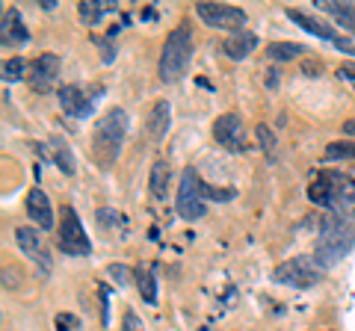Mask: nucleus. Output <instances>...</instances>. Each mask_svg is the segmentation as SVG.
<instances>
[{
	"mask_svg": "<svg viewBox=\"0 0 355 331\" xmlns=\"http://www.w3.org/2000/svg\"><path fill=\"white\" fill-rule=\"evenodd\" d=\"M343 134H347V136H355V118L343 121Z\"/></svg>",
	"mask_w": 355,
	"mask_h": 331,
	"instance_id": "obj_33",
	"label": "nucleus"
},
{
	"mask_svg": "<svg viewBox=\"0 0 355 331\" xmlns=\"http://www.w3.org/2000/svg\"><path fill=\"white\" fill-rule=\"evenodd\" d=\"M317 9H323L338 24L347 30V33H355V3H340V0H317Z\"/></svg>",
	"mask_w": 355,
	"mask_h": 331,
	"instance_id": "obj_15",
	"label": "nucleus"
},
{
	"mask_svg": "<svg viewBox=\"0 0 355 331\" xmlns=\"http://www.w3.org/2000/svg\"><path fill=\"white\" fill-rule=\"evenodd\" d=\"M77 325L80 323H77V316H71V314H60L57 316V331H74Z\"/></svg>",
	"mask_w": 355,
	"mask_h": 331,
	"instance_id": "obj_28",
	"label": "nucleus"
},
{
	"mask_svg": "<svg viewBox=\"0 0 355 331\" xmlns=\"http://www.w3.org/2000/svg\"><path fill=\"white\" fill-rule=\"evenodd\" d=\"M338 77H340V80H347L352 89H355V62H352V65H340V69H338Z\"/></svg>",
	"mask_w": 355,
	"mask_h": 331,
	"instance_id": "obj_30",
	"label": "nucleus"
},
{
	"mask_svg": "<svg viewBox=\"0 0 355 331\" xmlns=\"http://www.w3.org/2000/svg\"><path fill=\"white\" fill-rule=\"evenodd\" d=\"M355 246V225L349 216L331 213L323 219V228H320L317 246H314V260L320 269L335 267L338 260H343Z\"/></svg>",
	"mask_w": 355,
	"mask_h": 331,
	"instance_id": "obj_1",
	"label": "nucleus"
},
{
	"mask_svg": "<svg viewBox=\"0 0 355 331\" xmlns=\"http://www.w3.org/2000/svg\"><path fill=\"white\" fill-rule=\"evenodd\" d=\"M15 242H18V249L24 251L30 260H36V263H39V269H42L44 275L51 272V267H53L51 251L44 249V240H42V234H39L36 228H30V225L15 228Z\"/></svg>",
	"mask_w": 355,
	"mask_h": 331,
	"instance_id": "obj_10",
	"label": "nucleus"
},
{
	"mask_svg": "<svg viewBox=\"0 0 355 331\" xmlns=\"http://www.w3.org/2000/svg\"><path fill=\"white\" fill-rule=\"evenodd\" d=\"M57 77H60V57L57 53H42V57H36V62H33V69H30V86L33 89L48 92Z\"/></svg>",
	"mask_w": 355,
	"mask_h": 331,
	"instance_id": "obj_11",
	"label": "nucleus"
},
{
	"mask_svg": "<svg viewBox=\"0 0 355 331\" xmlns=\"http://www.w3.org/2000/svg\"><path fill=\"white\" fill-rule=\"evenodd\" d=\"M125 134H128V113L121 107H113L110 113L95 125L92 134V148L95 157L101 166H113L125 145Z\"/></svg>",
	"mask_w": 355,
	"mask_h": 331,
	"instance_id": "obj_3",
	"label": "nucleus"
},
{
	"mask_svg": "<svg viewBox=\"0 0 355 331\" xmlns=\"http://www.w3.org/2000/svg\"><path fill=\"white\" fill-rule=\"evenodd\" d=\"M258 142H261V148H263L266 154L275 151V136L270 134V127H266V125H258Z\"/></svg>",
	"mask_w": 355,
	"mask_h": 331,
	"instance_id": "obj_25",
	"label": "nucleus"
},
{
	"mask_svg": "<svg viewBox=\"0 0 355 331\" xmlns=\"http://www.w3.org/2000/svg\"><path fill=\"white\" fill-rule=\"evenodd\" d=\"M24 71H27V62L21 60V57H12V60L3 62V80H6V83L24 80Z\"/></svg>",
	"mask_w": 355,
	"mask_h": 331,
	"instance_id": "obj_23",
	"label": "nucleus"
},
{
	"mask_svg": "<svg viewBox=\"0 0 355 331\" xmlns=\"http://www.w3.org/2000/svg\"><path fill=\"white\" fill-rule=\"evenodd\" d=\"M355 157V142H329L326 160H352Z\"/></svg>",
	"mask_w": 355,
	"mask_h": 331,
	"instance_id": "obj_24",
	"label": "nucleus"
},
{
	"mask_svg": "<svg viewBox=\"0 0 355 331\" xmlns=\"http://www.w3.org/2000/svg\"><path fill=\"white\" fill-rule=\"evenodd\" d=\"M27 216L42 231H51L53 228V207L48 202V195H44V190H39V186H33V190L27 193Z\"/></svg>",
	"mask_w": 355,
	"mask_h": 331,
	"instance_id": "obj_12",
	"label": "nucleus"
},
{
	"mask_svg": "<svg viewBox=\"0 0 355 331\" xmlns=\"http://www.w3.org/2000/svg\"><path fill=\"white\" fill-rule=\"evenodd\" d=\"M169 181H172V172H169V166H166L163 160H157L151 166V195L157 198H166L169 195Z\"/></svg>",
	"mask_w": 355,
	"mask_h": 331,
	"instance_id": "obj_20",
	"label": "nucleus"
},
{
	"mask_svg": "<svg viewBox=\"0 0 355 331\" xmlns=\"http://www.w3.org/2000/svg\"><path fill=\"white\" fill-rule=\"evenodd\" d=\"M95 95H101V86H95L92 92L80 89V86H74V83L62 86L60 89V107L74 118H86V116H92V109H95V101H98Z\"/></svg>",
	"mask_w": 355,
	"mask_h": 331,
	"instance_id": "obj_9",
	"label": "nucleus"
},
{
	"mask_svg": "<svg viewBox=\"0 0 355 331\" xmlns=\"http://www.w3.org/2000/svg\"><path fill=\"white\" fill-rule=\"evenodd\" d=\"M98 222L107 228V225H125V219H119L116 211H107V207H101V211H98Z\"/></svg>",
	"mask_w": 355,
	"mask_h": 331,
	"instance_id": "obj_27",
	"label": "nucleus"
},
{
	"mask_svg": "<svg viewBox=\"0 0 355 331\" xmlns=\"http://www.w3.org/2000/svg\"><path fill=\"white\" fill-rule=\"evenodd\" d=\"M196 15L214 30H228L231 36L246 27V12L228 3H196Z\"/></svg>",
	"mask_w": 355,
	"mask_h": 331,
	"instance_id": "obj_7",
	"label": "nucleus"
},
{
	"mask_svg": "<svg viewBox=\"0 0 355 331\" xmlns=\"http://www.w3.org/2000/svg\"><path fill=\"white\" fill-rule=\"evenodd\" d=\"M178 216H184L187 222L205 216V195H202V181H198L196 169H184L181 184H178Z\"/></svg>",
	"mask_w": 355,
	"mask_h": 331,
	"instance_id": "obj_5",
	"label": "nucleus"
},
{
	"mask_svg": "<svg viewBox=\"0 0 355 331\" xmlns=\"http://www.w3.org/2000/svg\"><path fill=\"white\" fill-rule=\"evenodd\" d=\"M335 45H338L343 53H349V57H355V45H352V42H347L343 36H338V39H335Z\"/></svg>",
	"mask_w": 355,
	"mask_h": 331,
	"instance_id": "obj_31",
	"label": "nucleus"
},
{
	"mask_svg": "<svg viewBox=\"0 0 355 331\" xmlns=\"http://www.w3.org/2000/svg\"><path fill=\"white\" fill-rule=\"evenodd\" d=\"M258 48V36H254L252 30H240V33H234L225 45H222V51H225V57L228 60H246L249 53Z\"/></svg>",
	"mask_w": 355,
	"mask_h": 331,
	"instance_id": "obj_14",
	"label": "nucleus"
},
{
	"mask_svg": "<svg viewBox=\"0 0 355 331\" xmlns=\"http://www.w3.org/2000/svg\"><path fill=\"white\" fill-rule=\"evenodd\" d=\"M169 125H172V107H169V101H157L148 113V134L154 139H163Z\"/></svg>",
	"mask_w": 355,
	"mask_h": 331,
	"instance_id": "obj_18",
	"label": "nucleus"
},
{
	"mask_svg": "<svg viewBox=\"0 0 355 331\" xmlns=\"http://www.w3.org/2000/svg\"><path fill=\"white\" fill-rule=\"evenodd\" d=\"M95 45L101 48V60H104V62H113V60H116V51H113V45H110V42L95 39Z\"/></svg>",
	"mask_w": 355,
	"mask_h": 331,
	"instance_id": "obj_29",
	"label": "nucleus"
},
{
	"mask_svg": "<svg viewBox=\"0 0 355 331\" xmlns=\"http://www.w3.org/2000/svg\"><path fill=\"white\" fill-rule=\"evenodd\" d=\"M287 18L293 21V24H299L302 30H308L311 36H320V39H331L335 42V30H331L323 18H314V15H308V12H299V9H287Z\"/></svg>",
	"mask_w": 355,
	"mask_h": 331,
	"instance_id": "obj_17",
	"label": "nucleus"
},
{
	"mask_svg": "<svg viewBox=\"0 0 355 331\" xmlns=\"http://www.w3.org/2000/svg\"><path fill=\"white\" fill-rule=\"evenodd\" d=\"M190 60H193V30L184 21V24L175 27L163 42L160 65H157L160 80L163 83H178L187 74V69H190Z\"/></svg>",
	"mask_w": 355,
	"mask_h": 331,
	"instance_id": "obj_2",
	"label": "nucleus"
},
{
	"mask_svg": "<svg viewBox=\"0 0 355 331\" xmlns=\"http://www.w3.org/2000/svg\"><path fill=\"white\" fill-rule=\"evenodd\" d=\"M57 246L62 255H71V258H83L92 251V242H89L86 231H83V222L77 219L74 207H62V222H60V240Z\"/></svg>",
	"mask_w": 355,
	"mask_h": 331,
	"instance_id": "obj_6",
	"label": "nucleus"
},
{
	"mask_svg": "<svg viewBox=\"0 0 355 331\" xmlns=\"http://www.w3.org/2000/svg\"><path fill=\"white\" fill-rule=\"evenodd\" d=\"M320 275H323V269L317 267V260L311 258H291L284 260L279 269L272 272V281L275 284H284V287H296V290H311Z\"/></svg>",
	"mask_w": 355,
	"mask_h": 331,
	"instance_id": "obj_4",
	"label": "nucleus"
},
{
	"mask_svg": "<svg viewBox=\"0 0 355 331\" xmlns=\"http://www.w3.org/2000/svg\"><path fill=\"white\" fill-rule=\"evenodd\" d=\"M214 136L216 142L225 151H234V154H243L249 151V142H246V125L237 113H225L214 121Z\"/></svg>",
	"mask_w": 355,
	"mask_h": 331,
	"instance_id": "obj_8",
	"label": "nucleus"
},
{
	"mask_svg": "<svg viewBox=\"0 0 355 331\" xmlns=\"http://www.w3.org/2000/svg\"><path fill=\"white\" fill-rule=\"evenodd\" d=\"M133 278H137V287H139V296H142V299H146L148 305L157 302V287H154V272H151V267L139 263V267L133 269Z\"/></svg>",
	"mask_w": 355,
	"mask_h": 331,
	"instance_id": "obj_21",
	"label": "nucleus"
},
{
	"mask_svg": "<svg viewBox=\"0 0 355 331\" xmlns=\"http://www.w3.org/2000/svg\"><path fill=\"white\" fill-rule=\"evenodd\" d=\"M116 9H119L116 0H80L77 12H80V18H83L86 27H95V24H101L104 15L116 12Z\"/></svg>",
	"mask_w": 355,
	"mask_h": 331,
	"instance_id": "obj_16",
	"label": "nucleus"
},
{
	"mask_svg": "<svg viewBox=\"0 0 355 331\" xmlns=\"http://www.w3.org/2000/svg\"><path fill=\"white\" fill-rule=\"evenodd\" d=\"M48 154H51V160L60 166V172L62 175H71L77 172V166H74V157H71V148H69V142L65 139H51L48 142Z\"/></svg>",
	"mask_w": 355,
	"mask_h": 331,
	"instance_id": "obj_19",
	"label": "nucleus"
},
{
	"mask_svg": "<svg viewBox=\"0 0 355 331\" xmlns=\"http://www.w3.org/2000/svg\"><path fill=\"white\" fill-rule=\"evenodd\" d=\"M121 331H146V325H142V319L137 314L128 311L125 319H121Z\"/></svg>",
	"mask_w": 355,
	"mask_h": 331,
	"instance_id": "obj_26",
	"label": "nucleus"
},
{
	"mask_svg": "<svg viewBox=\"0 0 355 331\" xmlns=\"http://www.w3.org/2000/svg\"><path fill=\"white\" fill-rule=\"evenodd\" d=\"M308 48L305 45H299V42H272L270 48H266V53H270V60L275 62H287V60H296V57H302Z\"/></svg>",
	"mask_w": 355,
	"mask_h": 331,
	"instance_id": "obj_22",
	"label": "nucleus"
},
{
	"mask_svg": "<svg viewBox=\"0 0 355 331\" xmlns=\"http://www.w3.org/2000/svg\"><path fill=\"white\" fill-rule=\"evenodd\" d=\"M110 272H113V275H116V278H119L121 284L128 281V269H125V267H119V263H113V267H110Z\"/></svg>",
	"mask_w": 355,
	"mask_h": 331,
	"instance_id": "obj_32",
	"label": "nucleus"
},
{
	"mask_svg": "<svg viewBox=\"0 0 355 331\" xmlns=\"http://www.w3.org/2000/svg\"><path fill=\"white\" fill-rule=\"evenodd\" d=\"M27 39H30V33L24 27V21H21V12L18 9H6L3 12V27H0V42H3V48L24 45Z\"/></svg>",
	"mask_w": 355,
	"mask_h": 331,
	"instance_id": "obj_13",
	"label": "nucleus"
}]
</instances>
